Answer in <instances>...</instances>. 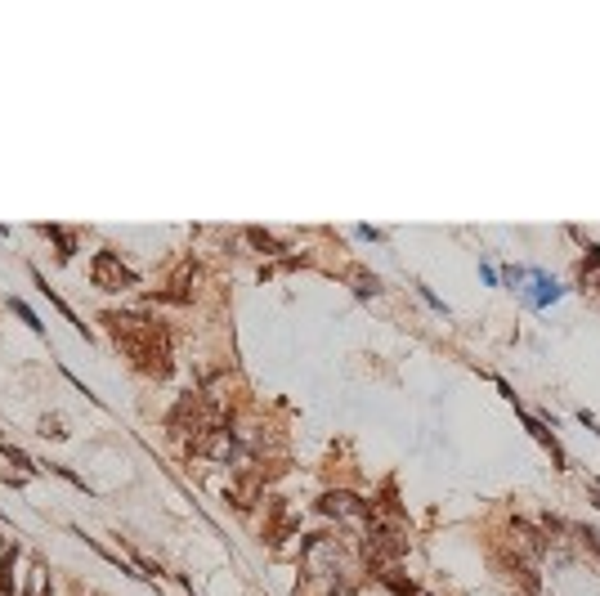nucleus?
Masks as SVG:
<instances>
[{
  "label": "nucleus",
  "instance_id": "13",
  "mask_svg": "<svg viewBox=\"0 0 600 596\" xmlns=\"http://www.w3.org/2000/svg\"><path fill=\"white\" fill-rule=\"evenodd\" d=\"M246 242H251L255 251H264V256H273V251H282V242H278L273 233H264V229H246Z\"/></svg>",
  "mask_w": 600,
  "mask_h": 596
},
{
  "label": "nucleus",
  "instance_id": "17",
  "mask_svg": "<svg viewBox=\"0 0 600 596\" xmlns=\"http://www.w3.org/2000/svg\"><path fill=\"white\" fill-rule=\"evenodd\" d=\"M28 596H46V565L32 569V583H28Z\"/></svg>",
  "mask_w": 600,
  "mask_h": 596
},
{
  "label": "nucleus",
  "instance_id": "1",
  "mask_svg": "<svg viewBox=\"0 0 600 596\" xmlns=\"http://www.w3.org/2000/svg\"><path fill=\"white\" fill-rule=\"evenodd\" d=\"M166 426L175 431V435H202V431H211V426H224L220 422V408H215V399H206V395H179L175 399V408H171V417H166Z\"/></svg>",
  "mask_w": 600,
  "mask_h": 596
},
{
  "label": "nucleus",
  "instance_id": "19",
  "mask_svg": "<svg viewBox=\"0 0 600 596\" xmlns=\"http://www.w3.org/2000/svg\"><path fill=\"white\" fill-rule=\"evenodd\" d=\"M587 498H591V502L600 507V480H587Z\"/></svg>",
  "mask_w": 600,
  "mask_h": 596
},
{
  "label": "nucleus",
  "instance_id": "8",
  "mask_svg": "<svg viewBox=\"0 0 600 596\" xmlns=\"http://www.w3.org/2000/svg\"><path fill=\"white\" fill-rule=\"evenodd\" d=\"M524 278L533 282V291H520V301H524L529 310H542V306H551L555 296H560V287H555V282H551V278H546L542 269H529Z\"/></svg>",
  "mask_w": 600,
  "mask_h": 596
},
{
  "label": "nucleus",
  "instance_id": "10",
  "mask_svg": "<svg viewBox=\"0 0 600 596\" xmlns=\"http://www.w3.org/2000/svg\"><path fill=\"white\" fill-rule=\"evenodd\" d=\"M346 278L354 282V291H359V296H377V291H381V278H377V273H368L363 264H350V269H346Z\"/></svg>",
  "mask_w": 600,
  "mask_h": 596
},
{
  "label": "nucleus",
  "instance_id": "14",
  "mask_svg": "<svg viewBox=\"0 0 600 596\" xmlns=\"http://www.w3.org/2000/svg\"><path fill=\"white\" fill-rule=\"evenodd\" d=\"M41 233H50V238L59 242V260H72V251H77L72 233H63V229H54V224H41Z\"/></svg>",
  "mask_w": 600,
  "mask_h": 596
},
{
  "label": "nucleus",
  "instance_id": "16",
  "mask_svg": "<svg viewBox=\"0 0 600 596\" xmlns=\"http://www.w3.org/2000/svg\"><path fill=\"white\" fill-rule=\"evenodd\" d=\"M14 315H19V319H23V323H28L32 332H46V323H41V319H37V315H32V310H28L23 301H14Z\"/></svg>",
  "mask_w": 600,
  "mask_h": 596
},
{
  "label": "nucleus",
  "instance_id": "7",
  "mask_svg": "<svg viewBox=\"0 0 600 596\" xmlns=\"http://www.w3.org/2000/svg\"><path fill=\"white\" fill-rule=\"evenodd\" d=\"M260 489H264L260 471H242V475H238V484H233V489H224V498H229L238 511H251V507L260 502Z\"/></svg>",
  "mask_w": 600,
  "mask_h": 596
},
{
  "label": "nucleus",
  "instance_id": "15",
  "mask_svg": "<svg viewBox=\"0 0 600 596\" xmlns=\"http://www.w3.org/2000/svg\"><path fill=\"white\" fill-rule=\"evenodd\" d=\"M14 556H19V547L14 551H5V560H0V592H5V596H14Z\"/></svg>",
  "mask_w": 600,
  "mask_h": 596
},
{
  "label": "nucleus",
  "instance_id": "2",
  "mask_svg": "<svg viewBox=\"0 0 600 596\" xmlns=\"http://www.w3.org/2000/svg\"><path fill=\"white\" fill-rule=\"evenodd\" d=\"M130 359H135V368H139L144 377H153V382H166V377L175 373V364H171V337H166V332L153 337V341H144V346H135Z\"/></svg>",
  "mask_w": 600,
  "mask_h": 596
},
{
  "label": "nucleus",
  "instance_id": "12",
  "mask_svg": "<svg viewBox=\"0 0 600 596\" xmlns=\"http://www.w3.org/2000/svg\"><path fill=\"white\" fill-rule=\"evenodd\" d=\"M569 538H573L582 551H591V560H600V533H596L591 525H569Z\"/></svg>",
  "mask_w": 600,
  "mask_h": 596
},
{
  "label": "nucleus",
  "instance_id": "3",
  "mask_svg": "<svg viewBox=\"0 0 600 596\" xmlns=\"http://www.w3.org/2000/svg\"><path fill=\"white\" fill-rule=\"evenodd\" d=\"M188 453L215 457V462H238V457H242V444H238V435H233L229 426H211V431H202V435L188 440Z\"/></svg>",
  "mask_w": 600,
  "mask_h": 596
},
{
  "label": "nucleus",
  "instance_id": "11",
  "mask_svg": "<svg viewBox=\"0 0 600 596\" xmlns=\"http://www.w3.org/2000/svg\"><path fill=\"white\" fill-rule=\"evenodd\" d=\"M377 578H381V583H386V587H390L395 596H421V592H417V583H412V578H404V574H399L395 565H386V569H381Z\"/></svg>",
  "mask_w": 600,
  "mask_h": 596
},
{
  "label": "nucleus",
  "instance_id": "18",
  "mask_svg": "<svg viewBox=\"0 0 600 596\" xmlns=\"http://www.w3.org/2000/svg\"><path fill=\"white\" fill-rule=\"evenodd\" d=\"M41 435H50V440H63L68 431H63V422H59V417H46V422H41Z\"/></svg>",
  "mask_w": 600,
  "mask_h": 596
},
{
  "label": "nucleus",
  "instance_id": "6",
  "mask_svg": "<svg viewBox=\"0 0 600 596\" xmlns=\"http://www.w3.org/2000/svg\"><path fill=\"white\" fill-rule=\"evenodd\" d=\"M319 511H323V516H337V520H346V516L368 520V502H359L350 489H332V493H323V498H319Z\"/></svg>",
  "mask_w": 600,
  "mask_h": 596
},
{
  "label": "nucleus",
  "instance_id": "4",
  "mask_svg": "<svg viewBox=\"0 0 600 596\" xmlns=\"http://www.w3.org/2000/svg\"><path fill=\"white\" fill-rule=\"evenodd\" d=\"M90 278H95V287L99 291H126V287H135L139 278H135V269H126L112 251H95V260H90Z\"/></svg>",
  "mask_w": 600,
  "mask_h": 596
},
{
  "label": "nucleus",
  "instance_id": "5",
  "mask_svg": "<svg viewBox=\"0 0 600 596\" xmlns=\"http://www.w3.org/2000/svg\"><path fill=\"white\" fill-rule=\"evenodd\" d=\"M515 413H520V422H524V431H529V435H533V440H538V444H542L546 453H551V462H555V471H569V453L560 449V440L551 435V426H546V422H538L533 413H524V404H515Z\"/></svg>",
  "mask_w": 600,
  "mask_h": 596
},
{
  "label": "nucleus",
  "instance_id": "9",
  "mask_svg": "<svg viewBox=\"0 0 600 596\" xmlns=\"http://www.w3.org/2000/svg\"><path fill=\"white\" fill-rule=\"evenodd\" d=\"M582 251H587V256H582V264H578V287L591 291V296H600V247L587 242Z\"/></svg>",
  "mask_w": 600,
  "mask_h": 596
}]
</instances>
